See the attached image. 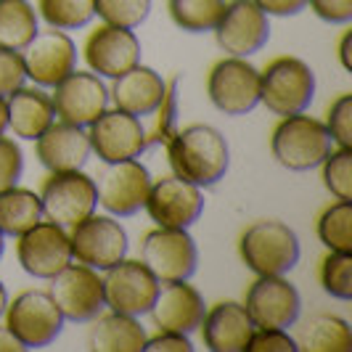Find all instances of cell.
Returning <instances> with one entry per match:
<instances>
[{
    "mask_svg": "<svg viewBox=\"0 0 352 352\" xmlns=\"http://www.w3.org/2000/svg\"><path fill=\"white\" fill-rule=\"evenodd\" d=\"M167 162L173 175L210 188L220 183L230 167V146L226 135L212 124H188L177 127L175 135L164 143Z\"/></svg>",
    "mask_w": 352,
    "mask_h": 352,
    "instance_id": "1",
    "label": "cell"
},
{
    "mask_svg": "<svg viewBox=\"0 0 352 352\" xmlns=\"http://www.w3.org/2000/svg\"><path fill=\"white\" fill-rule=\"evenodd\" d=\"M300 239L283 220H257L239 239V257L254 276H286L300 263Z\"/></svg>",
    "mask_w": 352,
    "mask_h": 352,
    "instance_id": "2",
    "label": "cell"
},
{
    "mask_svg": "<svg viewBox=\"0 0 352 352\" xmlns=\"http://www.w3.org/2000/svg\"><path fill=\"white\" fill-rule=\"evenodd\" d=\"M334 148V141L326 130V124L310 117V114H289L281 117L270 135V154L283 170L292 173H307L316 170L329 151Z\"/></svg>",
    "mask_w": 352,
    "mask_h": 352,
    "instance_id": "3",
    "label": "cell"
},
{
    "mask_svg": "<svg viewBox=\"0 0 352 352\" xmlns=\"http://www.w3.org/2000/svg\"><path fill=\"white\" fill-rule=\"evenodd\" d=\"M316 98V72L297 56H278L260 72V104L278 114H300Z\"/></svg>",
    "mask_w": 352,
    "mask_h": 352,
    "instance_id": "4",
    "label": "cell"
},
{
    "mask_svg": "<svg viewBox=\"0 0 352 352\" xmlns=\"http://www.w3.org/2000/svg\"><path fill=\"white\" fill-rule=\"evenodd\" d=\"M3 323L11 329V334L16 336L27 350H40L58 339L61 329H64V316L48 292L24 289L14 300H8Z\"/></svg>",
    "mask_w": 352,
    "mask_h": 352,
    "instance_id": "5",
    "label": "cell"
},
{
    "mask_svg": "<svg viewBox=\"0 0 352 352\" xmlns=\"http://www.w3.org/2000/svg\"><path fill=\"white\" fill-rule=\"evenodd\" d=\"M93 183H96L98 204L106 210V214L133 217L146 204V196L151 188V173L146 164H141V159L104 162Z\"/></svg>",
    "mask_w": 352,
    "mask_h": 352,
    "instance_id": "6",
    "label": "cell"
},
{
    "mask_svg": "<svg viewBox=\"0 0 352 352\" xmlns=\"http://www.w3.org/2000/svg\"><path fill=\"white\" fill-rule=\"evenodd\" d=\"M72 260L93 267V270H109L111 265L127 257V230L120 226L114 214H98L93 212L85 220L69 228Z\"/></svg>",
    "mask_w": 352,
    "mask_h": 352,
    "instance_id": "7",
    "label": "cell"
},
{
    "mask_svg": "<svg viewBox=\"0 0 352 352\" xmlns=\"http://www.w3.org/2000/svg\"><path fill=\"white\" fill-rule=\"evenodd\" d=\"M207 96L217 111L244 117L260 106V69L247 58L226 56L207 74Z\"/></svg>",
    "mask_w": 352,
    "mask_h": 352,
    "instance_id": "8",
    "label": "cell"
},
{
    "mask_svg": "<svg viewBox=\"0 0 352 352\" xmlns=\"http://www.w3.org/2000/svg\"><path fill=\"white\" fill-rule=\"evenodd\" d=\"M40 204L43 217L53 220L64 228L77 226L88 214L98 210V196L93 177L82 170H67V173H51L43 180L40 188Z\"/></svg>",
    "mask_w": 352,
    "mask_h": 352,
    "instance_id": "9",
    "label": "cell"
},
{
    "mask_svg": "<svg viewBox=\"0 0 352 352\" xmlns=\"http://www.w3.org/2000/svg\"><path fill=\"white\" fill-rule=\"evenodd\" d=\"M48 294L61 310L64 320H72V323H90L98 313L106 310L101 270H93L74 260L53 276Z\"/></svg>",
    "mask_w": 352,
    "mask_h": 352,
    "instance_id": "10",
    "label": "cell"
},
{
    "mask_svg": "<svg viewBox=\"0 0 352 352\" xmlns=\"http://www.w3.org/2000/svg\"><path fill=\"white\" fill-rule=\"evenodd\" d=\"M16 260L27 276L51 281L58 270L72 263L69 228L45 217L37 220L32 228L16 236Z\"/></svg>",
    "mask_w": 352,
    "mask_h": 352,
    "instance_id": "11",
    "label": "cell"
},
{
    "mask_svg": "<svg viewBox=\"0 0 352 352\" xmlns=\"http://www.w3.org/2000/svg\"><path fill=\"white\" fill-rule=\"evenodd\" d=\"M141 263L164 281H186L199 267V249L188 228H154L143 236Z\"/></svg>",
    "mask_w": 352,
    "mask_h": 352,
    "instance_id": "12",
    "label": "cell"
},
{
    "mask_svg": "<svg viewBox=\"0 0 352 352\" xmlns=\"http://www.w3.org/2000/svg\"><path fill=\"white\" fill-rule=\"evenodd\" d=\"M214 40L226 56L249 58L270 40V16L254 0H226L223 14L212 27Z\"/></svg>",
    "mask_w": 352,
    "mask_h": 352,
    "instance_id": "13",
    "label": "cell"
},
{
    "mask_svg": "<svg viewBox=\"0 0 352 352\" xmlns=\"http://www.w3.org/2000/svg\"><path fill=\"white\" fill-rule=\"evenodd\" d=\"M104 302L106 310L124 313V316H148L157 300L159 278L141 260H120L104 270Z\"/></svg>",
    "mask_w": 352,
    "mask_h": 352,
    "instance_id": "14",
    "label": "cell"
},
{
    "mask_svg": "<svg viewBox=\"0 0 352 352\" xmlns=\"http://www.w3.org/2000/svg\"><path fill=\"white\" fill-rule=\"evenodd\" d=\"M21 61L27 80L40 88L58 85L69 72L77 69V45L64 30H37L35 37L21 48Z\"/></svg>",
    "mask_w": 352,
    "mask_h": 352,
    "instance_id": "15",
    "label": "cell"
},
{
    "mask_svg": "<svg viewBox=\"0 0 352 352\" xmlns=\"http://www.w3.org/2000/svg\"><path fill=\"white\" fill-rule=\"evenodd\" d=\"M51 90L53 111H56V120L61 122L88 127L109 109V88L104 85V77L93 74L90 69L69 72Z\"/></svg>",
    "mask_w": 352,
    "mask_h": 352,
    "instance_id": "16",
    "label": "cell"
},
{
    "mask_svg": "<svg viewBox=\"0 0 352 352\" xmlns=\"http://www.w3.org/2000/svg\"><path fill=\"white\" fill-rule=\"evenodd\" d=\"M204 188L183 180L177 175H167L151 180L143 210L159 228H191L204 212Z\"/></svg>",
    "mask_w": 352,
    "mask_h": 352,
    "instance_id": "17",
    "label": "cell"
},
{
    "mask_svg": "<svg viewBox=\"0 0 352 352\" xmlns=\"http://www.w3.org/2000/svg\"><path fill=\"white\" fill-rule=\"evenodd\" d=\"M141 53L143 48L135 30L114 27L104 21L90 32L82 45V58L88 69L106 80H114L127 69H133L135 64H141Z\"/></svg>",
    "mask_w": 352,
    "mask_h": 352,
    "instance_id": "18",
    "label": "cell"
},
{
    "mask_svg": "<svg viewBox=\"0 0 352 352\" xmlns=\"http://www.w3.org/2000/svg\"><path fill=\"white\" fill-rule=\"evenodd\" d=\"M244 307L254 326L292 329L302 313L300 289L286 276H257V281L247 289Z\"/></svg>",
    "mask_w": 352,
    "mask_h": 352,
    "instance_id": "19",
    "label": "cell"
},
{
    "mask_svg": "<svg viewBox=\"0 0 352 352\" xmlns=\"http://www.w3.org/2000/svg\"><path fill=\"white\" fill-rule=\"evenodd\" d=\"M88 138L90 151L101 162L138 159L148 148L143 122L122 109H106L96 122L88 124Z\"/></svg>",
    "mask_w": 352,
    "mask_h": 352,
    "instance_id": "20",
    "label": "cell"
},
{
    "mask_svg": "<svg viewBox=\"0 0 352 352\" xmlns=\"http://www.w3.org/2000/svg\"><path fill=\"white\" fill-rule=\"evenodd\" d=\"M204 313H207V302L194 283H188V278L159 283L157 300L148 310L157 331H177L188 336L199 329Z\"/></svg>",
    "mask_w": 352,
    "mask_h": 352,
    "instance_id": "21",
    "label": "cell"
},
{
    "mask_svg": "<svg viewBox=\"0 0 352 352\" xmlns=\"http://www.w3.org/2000/svg\"><path fill=\"white\" fill-rule=\"evenodd\" d=\"M88 127L53 120L35 138V157L48 173L82 170L90 159Z\"/></svg>",
    "mask_w": 352,
    "mask_h": 352,
    "instance_id": "22",
    "label": "cell"
},
{
    "mask_svg": "<svg viewBox=\"0 0 352 352\" xmlns=\"http://www.w3.org/2000/svg\"><path fill=\"white\" fill-rule=\"evenodd\" d=\"M201 344L212 352H244L254 323L249 318L244 302H217L207 307V313L201 318L199 329Z\"/></svg>",
    "mask_w": 352,
    "mask_h": 352,
    "instance_id": "23",
    "label": "cell"
},
{
    "mask_svg": "<svg viewBox=\"0 0 352 352\" xmlns=\"http://www.w3.org/2000/svg\"><path fill=\"white\" fill-rule=\"evenodd\" d=\"M164 88H167V80L157 69L146 64H135L133 69L111 80L109 101L114 104V109H122L127 114L143 120L157 109L164 96Z\"/></svg>",
    "mask_w": 352,
    "mask_h": 352,
    "instance_id": "24",
    "label": "cell"
},
{
    "mask_svg": "<svg viewBox=\"0 0 352 352\" xmlns=\"http://www.w3.org/2000/svg\"><path fill=\"white\" fill-rule=\"evenodd\" d=\"M8 104V130L21 141H35L56 120L51 93L40 85H21L6 96Z\"/></svg>",
    "mask_w": 352,
    "mask_h": 352,
    "instance_id": "25",
    "label": "cell"
},
{
    "mask_svg": "<svg viewBox=\"0 0 352 352\" xmlns=\"http://www.w3.org/2000/svg\"><path fill=\"white\" fill-rule=\"evenodd\" d=\"M90 323L88 347L93 352H143L148 334L141 326V318L104 310Z\"/></svg>",
    "mask_w": 352,
    "mask_h": 352,
    "instance_id": "26",
    "label": "cell"
},
{
    "mask_svg": "<svg viewBox=\"0 0 352 352\" xmlns=\"http://www.w3.org/2000/svg\"><path fill=\"white\" fill-rule=\"evenodd\" d=\"M297 350L305 352H347L352 350L350 323L334 313H318L300 326Z\"/></svg>",
    "mask_w": 352,
    "mask_h": 352,
    "instance_id": "27",
    "label": "cell"
},
{
    "mask_svg": "<svg viewBox=\"0 0 352 352\" xmlns=\"http://www.w3.org/2000/svg\"><path fill=\"white\" fill-rule=\"evenodd\" d=\"M37 220H43V204L40 194L32 188H21L11 186L6 191H0V233L3 236H14L32 228Z\"/></svg>",
    "mask_w": 352,
    "mask_h": 352,
    "instance_id": "28",
    "label": "cell"
},
{
    "mask_svg": "<svg viewBox=\"0 0 352 352\" xmlns=\"http://www.w3.org/2000/svg\"><path fill=\"white\" fill-rule=\"evenodd\" d=\"M40 30V16L30 0H0V45L21 51Z\"/></svg>",
    "mask_w": 352,
    "mask_h": 352,
    "instance_id": "29",
    "label": "cell"
},
{
    "mask_svg": "<svg viewBox=\"0 0 352 352\" xmlns=\"http://www.w3.org/2000/svg\"><path fill=\"white\" fill-rule=\"evenodd\" d=\"M316 233L326 252L352 254V201L336 199L334 204H329L318 217Z\"/></svg>",
    "mask_w": 352,
    "mask_h": 352,
    "instance_id": "30",
    "label": "cell"
},
{
    "mask_svg": "<svg viewBox=\"0 0 352 352\" xmlns=\"http://www.w3.org/2000/svg\"><path fill=\"white\" fill-rule=\"evenodd\" d=\"M226 0H167V14L177 30L201 35L212 32L217 19L223 14Z\"/></svg>",
    "mask_w": 352,
    "mask_h": 352,
    "instance_id": "31",
    "label": "cell"
},
{
    "mask_svg": "<svg viewBox=\"0 0 352 352\" xmlns=\"http://www.w3.org/2000/svg\"><path fill=\"white\" fill-rule=\"evenodd\" d=\"M37 16L56 30H82L96 19L93 0H37Z\"/></svg>",
    "mask_w": 352,
    "mask_h": 352,
    "instance_id": "32",
    "label": "cell"
},
{
    "mask_svg": "<svg viewBox=\"0 0 352 352\" xmlns=\"http://www.w3.org/2000/svg\"><path fill=\"white\" fill-rule=\"evenodd\" d=\"M177 85H180V77H173L167 80V88H164V96L157 104V109L148 114L151 117V124L146 127V146H164L175 135L177 130Z\"/></svg>",
    "mask_w": 352,
    "mask_h": 352,
    "instance_id": "33",
    "label": "cell"
},
{
    "mask_svg": "<svg viewBox=\"0 0 352 352\" xmlns=\"http://www.w3.org/2000/svg\"><path fill=\"white\" fill-rule=\"evenodd\" d=\"M318 281L329 297L342 302L352 300V254L326 252L318 267Z\"/></svg>",
    "mask_w": 352,
    "mask_h": 352,
    "instance_id": "34",
    "label": "cell"
},
{
    "mask_svg": "<svg viewBox=\"0 0 352 352\" xmlns=\"http://www.w3.org/2000/svg\"><path fill=\"white\" fill-rule=\"evenodd\" d=\"M318 167H320V177H323L326 191L334 199L352 201V148L334 146L329 151V157L323 159Z\"/></svg>",
    "mask_w": 352,
    "mask_h": 352,
    "instance_id": "35",
    "label": "cell"
},
{
    "mask_svg": "<svg viewBox=\"0 0 352 352\" xmlns=\"http://www.w3.org/2000/svg\"><path fill=\"white\" fill-rule=\"evenodd\" d=\"M93 11L104 24L135 30L151 14V0H93Z\"/></svg>",
    "mask_w": 352,
    "mask_h": 352,
    "instance_id": "36",
    "label": "cell"
},
{
    "mask_svg": "<svg viewBox=\"0 0 352 352\" xmlns=\"http://www.w3.org/2000/svg\"><path fill=\"white\" fill-rule=\"evenodd\" d=\"M323 124H326L334 146L352 148V93L336 96L329 106V111H326V122Z\"/></svg>",
    "mask_w": 352,
    "mask_h": 352,
    "instance_id": "37",
    "label": "cell"
},
{
    "mask_svg": "<svg viewBox=\"0 0 352 352\" xmlns=\"http://www.w3.org/2000/svg\"><path fill=\"white\" fill-rule=\"evenodd\" d=\"M244 352H297V339L289 334V329L254 326Z\"/></svg>",
    "mask_w": 352,
    "mask_h": 352,
    "instance_id": "38",
    "label": "cell"
},
{
    "mask_svg": "<svg viewBox=\"0 0 352 352\" xmlns=\"http://www.w3.org/2000/svg\"><path fill=\"white\" fill-rule=\"evenodd\" d=\"M24 173V154L21 146L8 135H0V191L19 186Z\"/></svg>",
    "mask_w": 352,
    "mask_h": 352,
    "instance_id": "39",
    "label": "cell"
},
{
    "mask_svg": "<svg viewBox=\"0 0 352 352\" xmlns=\"http://www.w3.org/2000/svg\"><path fill=\"white\" fill-rule=\"evenodd\" d=\"M24 82H27V72H24L21 53L0 45V96L14 93Z\"/></svg>",
    "mask_w": 352,
    "mask_h": 352,
    "instance_id": "40",
    "label": "cell"
},
{
    "mask_svg": "<svg viewBox=\"0 0 352 352\" xmlns=\"http://www.w3.org/2000/svg\"><path fill=\"white\" fill-rule=\"evenodd\" d=\"M307 8L326 24H350L352 0H307Z\"/></svg>",
    "mask_w": 352,
    "mask_h": 352,
    "instance_id": "41",
    "label": "cell"
},
{
    "mask_svg": "<svg viewBox=\"0 0 352 352\" xmlns=\"http://www.w3.org/2000/svg\"><path fill=\"white\" fill-rule=\"evenodd\" d=\"M146 352H194V342L188 334H177V331H157L154 336H146Z\"/></svg>",
    "mask_w": 352,
    "mask_h": 352,
    "instance_id": "42",
    "label": "cell"
},
{
    "mask_svg": "<svg viewBox=\"0 0 352 352\" xmlns=\"http://www.w3.org/2000/svg\"><path fill=\"white\" fill-rule=\"evenodd\" d=\"M267 16H297L307 8V0H254Z\"/></svg>",
    "mask_w": 352,
    "mask_h": 352,
    "instance_id": "43",
    "label": "cell"
},
{
    "mask_svg": "<svg viewBox=\"0 0 352 352\" xmlns=\"http://www.w3.org/2000/svg\"><path fill=\"white\" fill-rule=\"evenodd\" d=\"M336 56H339V64L344 72H352V30H344L339 37V45H336Z\"/></svg>",
    "mask_w": 352,
    "mask_h": 352,
    "instance_id": "44",
    "label": "cell"
},
{
    "mask_svg": "<svg viewBox=\"0 0 352 352\" xmlns=\"http://www.w3.org/2000/svg\"><path fill=\"white\" fill-rule=\"evenodd\" d=\"M24 350H27V347L19 342L16 336L11 334L8 326L3 323V326H0V352H24Z\"/></svg>",
    "mask_w": 352,
    "mask_h": 352,
    "instance_id": "45",
    "label": "cell"
},
{
    "mask_svg": "<svg viewBox=\"0 0 352 352\" xmlns=\"http://www.w3.org/2000/svg\"><path fill=\"white\" fill-rule=\"evenodd\" d=\"M8 130V104H6V96H0V135H6Z\"/></svg>",
    "mask_w": 352,
    "mask_h": 352,
    "instance_id": "46",
    "label": "cell"
},
{
    "mask_svg": "<svg viewBox=\"0 0 352 352\" xmlns=\"http://www.w3.org/2000/svg\"><path fill=\"white\" fill-rule=\"evenodd\" d=\"M6 305H8V292H6V283L0 281V318L6 313Z\"/></svg>",
    "mask_w": 352,
    "mask_h": 352,
    "instance_id": "47",
    "label": "cell"
},
{
    "mask_svg": "<svg viewBox=\"0 0 352 352\" xmlns=\"http://www.w3.org/2000/svg\"><path fill=\"white\" fill-rule=\"evenodd\" d=\"M3 252H6V236L0 233V257H3Z\"/></svg>",
    "mask_w": 352,
    "mask_h": 352,
    "instance_id": "48",
    "label": "cell"
}]
</instances>
